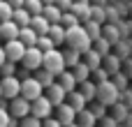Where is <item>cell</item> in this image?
<instances>
[{
    "label": "cell",
    "mask_w": 132,
    "mask_h": 127,
    "mask_svg": "<svg viewBox=\"0 0 132 127\" xmlns=\"http://www.w3.org/2000/svg\"><path fill=\"white\" fill-rule=\"evenodd\" d=\"M56 83H58L65 93H70V90H74V88H77V81H74V76H72V72H70V69H63V72L56 76Z\"/></svg>",
    "instance_id": "16"
},
{
    "label": "cell",
    "mask_w": 132,
    "mask_h": 127,
    "mask_svg": "<svg viewBox=\"0 0 132 127\" xmlns=\"http://www.w3.org/2000/svg\"><path fill=\"white\" fill-rule=\"evenodd\" d=\"M53 111H56V120L60 123V125H70V123H74V116H77V111L67 104V102H60L58 106H53Z\"/></svg>",
    "instance_id": "10"
},
{
    "label": "cell",
    "mask_w": 132,
    "mask_h": 127,
    "mask_svg": "<svg viewBox=\"0 0 132 127\" xmlns=\"http://www.w3.org/2000/svg\"><path fill=\"white\" fill-rule=\"evenodd\" d=\"M65 102H67V104H70V106H72L74 111H81V109H84V106L88 104V102L84 99V95H81V93H79L77 88H74V90H70V93L65 95Z\"/></svg>",
    "instance_id": "17"
},
{
    "label": "cell",
    "mask_w": 132,
    "mask_h": 127,
    "mask_svg": "<svg viewBox=\"0 0 132 127\" xmlns=\"http://www.w3.org/2000/svg\"><path fill=\"white\" fill-rule=\"evenodd\" d=\"M28 25H30V28L37 32V35H44V32L49 30V21H46L42 14H32V16H30V23H28Z\"/></svg>",
    "instance_id": "20"
},
{
    "label": "cell",
    "mask_w": 132,
    "mask_h": 127,
    "mask_svg": "<svg viewBox=\"0 0 132 127\" xmlns=\"http://www.w3.org/2000/svg\"><path fill=\"white\" fill-rule=\"evenodd\" d=\"M42 67L49 69L53 76H58L63 69H67V67H65V60H63V51H58V46L46 49V51L42 53Z\"/></svg>",
    "instance_id": "2"
},
{
    "label": "cell",
    "mask_w": 132,
    "mask_h": 127,
    "mask_svg": "<svg viewBox=\"0 0 132 127\" xmlns=\"http://www.w3.org/2000/svg\"><path fill=\"white\" fill-rule=\"evenodd\" d=\"M46 35L51 37L53 46H63V44H65V28H63L60 23H49V30H46Z\"/></svg>",
    "instance_id": "15"
},
{
    "label": "cell",
    "mask_w": 132,
    "mask_h": 127,
    "mask_svg": "<svg viewBox=\"0 0 132 127\" xmlns=\"http://www.w3.org/2000/svg\"><path fill=\"white\" fill-rule=\"evenodd\" d=\"M5 127H19V118L9 116V120H7V125H5Z\"/></svg>",
    "instance_id": "38"
},
{
    "label": "cell",
    "mask_w": 132,
    "mask_h": 127,
    "mask_svg": "<svg viewBox=\"0 0 132 127\" xmlns=\"http://www.w3.org/2000/svg\"><path fill=\"white\" fill-rule=\"evenodd\" d=\"M12 5L7 2V0H0V21H7V19H12Z\"/></svg>",
    "instance_id": "32"
},
{
    "label": "cell",
    "mask_w": 132,
    "mask_h": 127,
    "mask_svg": "<svg viewBox=\"0 0 132 127\" xmlns=\"http://www.w3.org/2000/svg\"><path fill=\"white\" fill-rule=\"evenodd\" d=\"M19 39L23 42V46H32L37 42V32L30 28V25H21L19 28Z\"/></svg>",
    "instance_id": "21"
},
{
    "label": "cell",
    "mask_w": 132,
    "mask_h": 127,
    "mask_svg": "<svg viewBox=\"0 0 132 127\" xmlns=\"http://www.w3.org/2000/svg\"><path fill=\"white\" fill-rule=\"evenodd\" d=\"M7 120H9V111H7V104L0 99V127L7 125Z\"/></svg>",
    "instance_id": "34"
},
{
    "label": "cell",
    "mask_w": 132,
    "mask_h": 127,
    "mask_svg": "<svg viewBox=\"0 0 132 127\" xmlns=\"http://www.w3.org/2000/svg\"><path fill=\"white\" fill-rule=\"evenodd\" d=\"M2 51H5V60L21 62V56H23L26 46H23V42L16 37V39H7V42H5V46H2Z\"/></svg>",
    "instance_id": "8"
},
{
    "label": "cell",
    "mask_w": 132,
    "mask_h": 127,
    "mask_svg": "<svg viewBox=\"0 0 132 127\" xmlns=\"http://www.w3.org/2000/svg\"><path fill=\"white\" fill-rule=\"evenodd\" d=\"M35 72V79L42 83V88H46V86H51L53 81H56V76L49 72V69H44V67H37V69H32Z\"/></svg>",
    "instance_id": "25"
},
{
    "label": "cell",
    "mask_w": 132,
    "mask_h": 127,
    "mask_svg": "<svg viewBox=\"0 0 132 127\" xmlns=\"http://www.w3.org/2000/svg\"><path fill=\"white\" fill-rule=\"evenodd\" d=\"M74 123L79 127H95L97 125V118L88 111V106H84L81 111H77V116H74Z\"/></svg>",
    "instance_id": "13"
},
{
    "label": "cell",
    "mask_w": 132,
    "mask_h": 127,
    "mask_svg": "<svg viewBox=\"0 0 132 127\" xmlns=\"http://www.w3.org/2000/svg\"><path fill=\"white\" fill-rule=\"evenodd\" d=\"M86 106H88V111H90V113H93L97 120L107 116V104H102V102H97V99H90Z\"/></svg>",
    "instance_id": "27"
},
{
    "label": "cell",
    "mask_w": 132,
    "mask_h": 127,
    "mask_svg": "<svg viewBox=\"0 0 132 127\" xmlns=\"http://www.w3.org/2000/svg\"><path fill=\"white\" fill-rule=\"evenodd\" d=\"M19 127H42V120H39L37 116H32V113H28V116H23V118H19Z\"/></svg>",
    "instance_id": "29"
},
{
    "label": "cell",
    "mask_w": 132,
    "mask_h": 127,
    "mask_svg": "<svg viewBox=\"0 0 132 127\" xmlns=\"http://www.w3.org/2000/svg\"><path fill=\"white\" fill-rule=\"evenodd\" d=\"M44 90H46V97H49V102H51L53 106H58L60 102H65V95H67V93H65V90H63L56 81H53L51 86H46Z\"/></svg>",
    "instance_id": "11"
},
{
    "label": "cell",
    "mask_w": 132,
    "mask_h": 127,
    "mask_svg": "<svg viewBox=\"0 0 132 127\" xmlns=\"http://www.w3.org/2000/svg\"><path fill=\"white\" fill-rule=\"evenodd\" d=\"M42 0H23V7H26V12L32 16V14H39L42 12Z\"/></svg>",
    "instance_id": "30"
},
{
    "label": "cell",
    "mask_w": 132,
    "mask_h": 127,
    "mask_svg": "<svg viewBox=\"0 0 132 127\" xmlns=\"http://www.w3.org/2000/svg\"><path fill=\"white\" fill-rule=\"evenodd\" d=\"M90 74H95V83H100V81H107V79H109V74L104 72V67H102V65H100L97 69H93Z\"/></svg>",
    "instance_id": "35"
},
{
    "label": "cell",
    "mask_w": 132,
    "mask_h": 127,
    "mask_svg": "<svg viewBox=\"0 0 132 127\" xmlns=\"http://www.w3.org/2000/svg\"><path fill=\"white\" fill-rule=\"evenodd\" d=\"M5 62V51H2V46H0V65Z\"/></svg>",
    "instance_id": "40"
},
{
    "label": "cell",
    "mask_w": 132,
    "mask_h": 127,
    "mask_svg": "<svg viewBox=\"0 0 132 127\" xmlns=\"http://www.w3.org/2000/svg\"><path fill=\"white\" fill-rule=\"evenodd\" d=\"M35 46H39L42 51H46V49H53V42H51V37L44 32V35H37V42H35Z\"/></svg>",
    "instance_id": "31"
},
{
    "label": "cell",
    "mask_w": 132,
    "mask_h": 127,
    "mask_svg": "<svg viewBox=\"0 0 132 127\" xmlns=\"http://www.w3.org/2000/svg\"><path fill=\"white\" fill-rule=\"evenodd\" d=\"M0 99H2V93H0Z\"/></svg>",
    "instance_id": "43"
},
{
    "label": "cell",
    "mask_w": 132,
    "mask_h": 127,
    "mask_svg": "<svg viewBox=\"0 0 132 127\" xmlns=\"http://www.w3.org/2000/svg\"><path fill=\"white\" fill-rule=\"evenodd\" d=\"M30 113L32 116H37L39 120H44V118H49L51 113H53V104L49 102V97L42 93L39 97H35V99H30Z\"/></svg>",
    "instance_id": "6"
},
{
    "label": "cell",
    "mask_w": 132,
    "mask_h": 127,
    "mask_svg": "<svg viewBox=\"0 0 132 127\" xmlns=\"http://www.w3.org/2000/svg\"><path fill=\"white\" fill-rule=\"evenodd\" d=\"M70 72H72V76H74V81H77V83H81V81L90 79V69H88V65H86L84 60H79L74 67H70Z\"/></svg>",
    "instance_id": "18"
},
{
    "label": "cell",
    "mask_w": 132,
    "mask_h": 127,
    "mask_svg": "<svg viewBox=\"0 0 132 127\" xmlns=\"http://www.w3.org/2000/svg\"><path fill=\"white\" fill-rule=\"evenodd\" d=\"M97 86V90H95V99L97 102H102V104H107V106H111V104H116V99H118V86H116V81H100V83H95Z\"/></svg>",
    "instance_id": "3"
},
{
    "label": "cell",
    "mask_w": 132,
    "mask_h": 127,
    "mask_svg": "<svg viewBox=\"0 0 132 127\" xmlns=\"http://www.w3.org/2000/svg\"><path fill=\"white\" fill-rule=\"evenodd\" d=\"M19 90H21V79H19L16 74H9V76H2V79H0V93H2L5 99L16 97Z\"/></svg>",
    "instance_id": "7"
},
{
    "label": "cell",
    "mask_w": 132,
    "mask_h": 127,
    "mask_svg": "<svg viewBox=\"0 0 132 127\" xmlns=\"http://www.w3.org/2000/svg\"><path fill=\"white\" fill-rule=\"evenodd\" d=\"M84 56H86V58H84V62L88 65V69H90V72H93V69H97V67L102 65V60H104V58H102V56H100V53H97L93 46H90V49H88Z\"/></svg>",
    "instance_id": "22"
},
{
    "label": "cell",
    "mask_w": 132,
    "mask_h": 127,
    "mask_svg": "<svg viewBox=\"0 0 132 127\" xmlns=\"http://www.w3.org/2000/svg\"><path fill=\"white\" fill-rule=\"evenodd\" d=\"M39 14H42L49 23H58L63 12H60V7H58L56 2H46V5H42V12H39Z\"/></svg>",
    "instance_id": "14"
},
{
    "label": "cell",
    "mask_w": 132,
    "mask_h": 127,
    "mask_svg": "<svg viewBox=\"0 0 132 127\" xmlns=\"http://www.w3.org/2000/svg\"><path fill=\"white\" fill-rule=\"evenodd\" d=\"M42 127H63V125H60L56 118H51V116H49V118H44V120H42Z\"/></svg>",
    "instance_id": "36"
},
{
    "label": "cell",
    "mask_w": 132,
    "mask_h": 127,
    "mask_svg": "<svg viewBox=\"0 0 132 127\" xmlns=\"http://www.w3.org/2000/svg\"><path fill=\"white\" fill-rule=\"evenodd\" d=\"M12 21H14L19 28H21V25H28V23H30V14L26 12V7H23V5H21V7H14V9H12Z\"/></svg>",
    "instance_id": "23"
},
{
    "label": "cell",
    "mask_w": 132,
    "mask_h": 127,
    "mask_svg": "<svg viewBox=\"0 0 132 127\" xmlns=\"http://www.w3.org/2000/svg\"><path fill=\"white\" fill-rule=\"evenodd\" d=\"M77 88H79V93L84 95V99H86V102H90V99H95V90H97V86H95V81H90V79H86V81H81V83H77Z\"/></svg>",
    "instance_id": "19"
},
{
    "label": "cell",
    "mask_w": 132,
    "mask_h": 127,
    "mask_svg": "<svg viewBox=\"0 0 132 127\" xmlns=\"http://www.w3.org/2000/svg\"><path fill=\"white\" fill-rule=\"evenodd\" d=\"M0 74H2V76L16 74V62H12V60H5V62L0 65Z\"/></svg>",
    "instance_id": "33"
},
{
    "label": "cell",
    "mask_w": 132,
    "mask_h": 127,
    "mask_svg": "<svg viewBox=\"0 0 132 127\" xmlns=\"http://www.w3.org/2000/svg\"><path fill=\"white\" fill-rule=\"evenodd\" d=\"M58 7H60V12H67L70 7H72V0H53Z\"/></svg>",
    "instance_id": "37"
},
{
    "label": "cell",
    "mask_w": 132,
    "mask_h": 127,
    "mask_svg": "<svg viewBox=\"0 0 132 127\" xmlns=\"http://www.w3.org/2000/svg\"><path fill=\"white\" fill-rule=\"evenodd\" d=\"M65 127H79V125H77V123H70V125H65Z\"/></svg>",
    "instance_id": "41"
},
{
    "label": "cell",
    "mask_w": 132,
    "mask_h": 127,
    "mask_svg": "<svg viewBox=\"0 0 132 127\" xmlns=\"http://www.w3.org/2000/svg\"><path fill=\"white\" fill-rule=\"evenodd\" d=\"M7 111H9V116H14V118H23V116L30 113V102H28L26 97L16 95V97H12V104L7 106Z\"/></svg>",
    "instance_id": "9"
},
{
    "label": "cell",
    "mask_w": 132,
    "mask_h": 127,
    "mask_svg": "<svg viewBox=\"0 0 132 127\" xmlns=\"http://www.w3.org/2000/svg\"><path fill=\"white\" fill-rule=\"evenodd\" d=\"M58 23H60L63 28H70V25H77V23H79V19H77V14H74V12H70V9H67V12H63V14H60V21H58Z\"/></svg>",
    "instance_id": "28"
},
{
    "label": "cell",
    "mask_w": 132,
    "mask_h": 127,
    "mask_svg": "<svg viewBox=\"0 0 132 127\" xmlns=\"http://www.w3.org/2000/svg\"><path fill=\"white\" fill-rule=\"evenodd\" d=\"M42 49L39 46H26V51H23V56H21V62H23V69H28V72H32V69H37V67H42Z\"/></svg>",
    "instance_id": "4"
},
{
    "label": "cell",
    "mask_w": 132,
    "mask_h": 127,
    "mask_svg": "<svg viewBox=\"0 0 132 127\" xmlns=\"http://www.w3.org/2000/svg\"><path fill=\"white\" fill-rule=\"evenodd\" d=\"M63 60H65V67L70 69V67H74V65L81 60V53H79L77 49H70V46H67V49L63 51Z\"/></svg>",
    "instance_id": "26"
},
{
    "label": "cell",
    "mask_w": 132,
    "mask_h": 127,
    "mask_svg": "<svg viewBox=\"0 0 132 127\" xmlns=\"http://www.w3.org/2000/svg\"><path fill=\"white\" fill-rule=\"evenodd\" d=\"M42 93H44V88H42V83H39L35 76H23V79H21V90H19L21 97H26V99L30 102V99L39 97Z\"/></svg>",
    "instance_id": "5"
},
{
    "label": "cell",
    "mask_w": 132,
    "mask_h": 127,
    "mask_svg": "<svg viewBox=\"0 0 132 127\" xmlns=\"http://www.w3.org/2000/svg\"><path fill=\"white\" fill-rule=\"evenodd\" d=\"M81 25H84L86 35L90 37V42H93V39H97V37L102 35V25H100V21H93V19H88V21H84Z\"/></svg>",
    "instance_id": "24"
},
{
    "label": "cell",
    "mask_w": 132,
    "mask_h": 127,
    "mask_svg": "<svg viewBox=\"0 0 132 127\" xmlns=\"http://www.w3.org/2000/svg\"><path fill=\"white\" fill-rule=\"evenodd\" d=\"M65 44L70 46V49H77L81 56L90 49V37L86 35V30H84V25L81 23H77V25H70V28H65Z\"/></svg>",
    "instance_id": "1"
},
{
    "label": "cell",
    "mask_w": 132,
    "mask_h": 127,
    "mask_svg": "<svg viewBox=\"0 0 132 127\" xmlns=\"http://www.w3.org/2000/svg\"><path fill=\"white\" fill-rule=\"evenodd\" d=\"M42 2H44V5H46V2H53V0H42Z\"/></svg>",
    "instance_id": "42"
},
{
    "label": "cell",
    "mask_w": 132,
    "mask_h": 127,
    "mask_svg": "<svg viewBox=\"0 0 132 127\" xmlns=\"http://www.w3.org/2000/svg\"><path fill=\"white\" fill-rule=\"evenodd\" d=\"M19 37V25L12 21V19H7V21H0V39H16Z\"/></svg>",
    "instance_id": "12"
},
{
    "label": "cell",
    "mask_w": 132,
    "mask_h": 127,
    "mask_svg": "<svg viewBox=\"0 0 132 127\" xmlns=\"http://www.w3.org/2000/svg\"><path fill=\"white\" fill-rule=\"evenodd\" d=\"M7 2H9L12 7H21V5H23V0H7Z\"/></svg>",
    "instance_id": "39"
}]
</instances>
